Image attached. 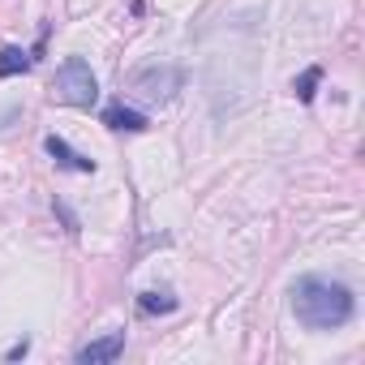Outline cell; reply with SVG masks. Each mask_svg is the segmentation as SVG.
I'll list each match as a JSON object with an SVG mask.
<instances>
[{"label":"cell","instance_id":"6da1fadb","mask_svg":"<svg viewBox=\"0 0 365 365\" xmlns=\"http://www.w3.org/2000/svg\"><path fill=\"white\" fill-rule=\"evenodd\" d=\"M292 314L309 327V331H335L344 322H352L356 314V297L352 288L322 279V275H301L292 284Z\"/></svg>","mask_w":365,"mask_h":365},{"label":"cell","instance_id":"7a4b0ae2","mask_svg":"<svg viewBox=\"0 0 365 365\" xmlns=\"http://www.w3.org/2000/svg\"><path fill=\"white\" fill-rule=\"evenodd\" d=\"M52 99L65 103V108H95L99 82H95V73H91V65H86L82 56H69V61L56 69V78H52Z\"/></svg>","mask_w":365,"mask_h":365},{"label":"cell","instance_id":"3957f363","mask_svg":"<svg viewBox=\"0 0 365 365\" xmlns=\"http://www.w3.org/2000/svg\"><path fill=\"white\" fill-rule=\"evenodd\" d=\"M180 82H185V73H180L176 65H150V69H142L133 78V91H142L150 103H172Z\"/></svg>","mask_w":365,"mask_h":365},{"label":"cell","instance_id":"277c9868","mask_svg":"<svg viewBox=\"0 0 365 365\" xmlns=\"http://www.w3.org/2000/svg\"><path fill=\"white\" fill-rule=\"evenodd\" d=\"M125 352V331H112L103 339H91L86 348H78V365H108Z\"/></svg>","mask_w":365,"mask_h":365},{"label":"cell","instance_id":"5b68a950","mask_svg":"<svg viewBox=\"0 0 365 365\" xmlns=\"http://www.w3.org/2000/svg\"><path fill=\"white\" fill-rule=\"evenodd\" d=\"M43 146H48V155L56 159V168H69V172H95V159L78 155V150H73V146H69L65 138H56V133H52V138H48Z\"/></svg>","mask_w":365,"mask_h":365},{"label":"cell","instance_id":"8992f818","mask_svg":"<svg viewBox=\"0 0 365 365\" xmlns=\"http://www.w3.org/2000/svg\"><path fill=\"white\" fill-rule=\"evenodd\" d=\"M103 125L108 129H120V133H142L146 129V116L133 112V108H125V103H108L103 108Z\"/></svg>","mask_w":365,"mask_h":365},{"label":"cell","instance_id":"52a82bcc","mask_svg":"<svg viewBox=\"0 0 365 365\" xmlns=\"http://www.w3.org/2000/svg\"><path fill=\"white\" fill-rule=\"evenodd\" d=\"M31 69V56L22 48H0V78H18Z\"/></svg>","mask_w":365,"mask_h":365},{"label":"cell","instance_id":"ba28073f","mask_svg":"<svg viewBox=\"0 0 365 365\" xmlns=\"http://www.w3.org/2000/svg\"><path fill=\"white\" fill-rule=\"evenodd\" d=\"M318 82H322V69L318 65H309L297 82H292V95L301 99V103H314V95H318Z\"/></svg>","mask_w":365,"mask_h":365},{"label":"cell","instance_id":"9c48e42d","mask_svg":"<svg viewBox=\"0 0 365 365\" xmlns=\"http://www.w3.org/2000/svg\"><path fill=\"white\" fill-rule=\"evenodd\" d=\"M138 309L142 314H172L176 309V297H168V292H142L138 297Z\"/></svg>","mask_w":365,"mask_h":365},{"label":"cell","instance_id":"30bf717a","mask_svg":"<svg viewBox=\"0 0 365 365\" xmlns=\"http://www.w3.org/2000/svg\"><path fill=\"white\" fill-rule=\"evenodd\" d=\"M56 215L65 220V228H69V232H78V220H73V211H69L65 202H56Z\"/></svg>","mask_w":365,"mask_h":365},{"label":"cell","instance_id":"8fae6325","mask_svg":"<svg viewBox=\"0 0 365 365\" xmlns=\"http://www.w3.org/2000/svg\"><path fill=\"white\" fill-rule=\"evenodd\" d=\"M26 352H31V344L22 339V344H14V348H9V361H18V356H26Z\"/></svg>","mask_w":365,"mask_h":365}]
</instances>
